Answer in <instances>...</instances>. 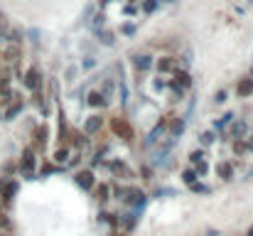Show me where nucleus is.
<instances>
[{"instance_id": "f257e3e1", "label": "nucleus", "mask_w": 253, "mask_h": 236, "mask_svg": "<svg viewBox=\"0 0 253 236\" xmlns=\"http://www.w3.org/2000/svg\"><path fill=\"white\" fill-rule=\"evenodd\" d=\"M111 131H113L121 140H126V143L133 140V128H130V123H128L126 118H111Z\"/></svg>"}, {"instance_id": "f03ea898", "label": "nucleus", "mask_w": 253, "mask_h": 236, "mask_svg": "<svg viewBox=\"0 0 253 236\" xmlns=\"http://www.w3.org/2000/svg\"><path fill=\"white\" fill-rule=\"evenodd\" d=\"M20 170H23V175H25V177H30V180H32V175H35V153H32V148H27V150L23 153Z\"/></svg>"}, {"instance_id": "7ed1b4c3", "label": "nucleus", "mask_w": 253, "mask_h": 236, "mask_svg": "<svg viewBox=\"0 0 253 236\" xmlns=\"http://www.w3.org/2000/svg\"><path fill=\"white\" fill-rule=\"evenodd\" d=\"M76 184L81 187V189H91L94 184H96V180H94V172L91 170H81V172H76Z\"/></svg>"}, {"instance_id": "20e7f679", "label": "nucleus", "mask_w": 253, "mask_h": 236, "mask_svg": "<svg viewBox=\"0 0 253 236\" xmlns=\"http://www.w3.org/2000/svg\"><path fill=\"white\" fill-rule=\"evenodd\" d=\"M25 86H27V89H32V91H40L42 79H40V72H37V69H30V72L25 74Z\"/></svg>"}, {"instance_id": "39448f33", "label": "nucleus", "mask_w": 253, "mask_h": 236, "mask_svg": "<svg viewBox=\"0 0 253 236\" xmlns=\"http://www.w3.org/2000/svg\"><path fill=\"white\" fill-rule=\"evenodd\" d=\"M108 167H111V172H113L116 177H123V180H126V177H133L130 167H128L126 162H121V160H113V162H111Z\"/></svg>"}, {"instance_id": "423d86ee", "label": "nucleus", "mask_w": 253, "mask_h": 236, "mask_svg": "<svg viewBox=\"0 0 253 236\" xmlns=\"http://www.w3.org/2000/svg\"><path fill=\"white\" fill-rule=\"evenodd\" d=\"M128 204H133V207H140L143 202H145V194L140 192V189H128L126 192V197H123Z\"/></svg>"}, {"instance_id": "0eeeda50", "label": "nucleus", "mask_w": 253, "mask_h": 236, "mask_svg": "<svg viewBox=\"0 0 253 236\" xmlns=\"http://www.w3.org/2000/svg\"><path fill=\"white\" fill-rule=\"evenodd\" d=\"M0 192H3V202L8 204V202H13V197H15V192H18V184H15V182H3Z\"/></svg>"}, {"instance_id": "6e6552de", "label": "nucleus", "mask_w": 253, "mask_h": 236, "mask_svg": "<svg viewBox=\"0 0 253 236\" xmlns=\"http://www.w3.org/2000/svg\"><path fill=\"white\" fill-rule=\"evenodd\" d=\"M182 131H184V123H182L179 118H170V123H167V133H170V138L182 135Z\"/></svg>"}, {"instance_id": "1a4fd4ad", "label": "nucleus", "mask_w": 253, "mask_h": 236, "mask_svg": "<svg viewBox=\"0 0 253 236\" xmlns=\"http://www.w3.org/2000/svg\"><path fill=\"white\" fill-rule=\"evenodd\" d=\"M101 123H103V118H101V116H91V118L86 121V126H84V133H89V135H91V133H96V131L101 128Z\"/></svg>"}, {"instance_id": "9d476101", "label": "nucleus", "mask_w": 253, "mask_h": 236, "mask_svg": "<svg viewBox=\"0 0 253 236\" xmlns=\"http://www.w3.org/2000/svg\"><path fill=\"white\" fill-rule=\"evenodd\" d=\"M133 64H135L140 72H145V69H150V67H152V59H150L148 54H138V57H133Z\"/></svg>"}, {"instance_id": "9b49d317", "label": "nucleus", "mask_w": 253, "mask_h": 236, "mask_svg": "<svg viewBox=\"0 0 253 236\" xmlns=\"http://www.w3.org/2000/svg\"><path fill=\"white\" fill-rule=\"evenodd\" d=\"M216 172H219L221 180H231V175H233V165H228V162H219Z\"/></svg>"}, {"instance_id": "f8f14e48", "label": "nucleus", "mask_w": 253, "mask_h": 236, "mask_svg": "<svg viewBox=\"0 0 253 236\" xmlns=\"http://www.w3.org/2000/svg\"><path fill=\"white\" fill-rule=\"evenodd\" d=\"M236 91H238V96H251L253 94V79H243Z\"/></svg>"}, {"instance_id": "ddd939ff", "label": "nucleus", "mask_w": 253, "mask_h": 236, "mask_svg": "<svg viewBox=\"0 0 253 236\" xmlns=\"http://www.w3.org/2000/svg\"><path fill=\"white\" fill-rule=\"evenodd\" d=\"M20 108H23V101H20V96H15V106H10V111L5 113V118H10V121H13V118L20 113Z\"/></svg>"}, {"instance_id": "4468645a", "label": "nucleus", "mask_w": 253, "mask_h": 236, "mask_svg": "<svg viewBox=\"0 0 253 236\" xmlns=\"http://www.w3.org/2000/svg\"><path fill=\"white\" fill-rule=\"evenodd\" d=\"M177 84H179L182 89L192 86V79H189V74H187V72H177Z\"/></svg>"}, {"instance_id": "2eb2a0df", "label": "nucleus", "mask_w": 253, "mask_h": 236, "mask_svg": "<svg viewBox=\"0 0 253 236\" xmlns=\"http://www.w3.org/2000/svg\"><path fill=\"white\" fill-rule=\"evenodd\" d=\"M5 59H8V62H18V59H20V50H18V47H8V50H5Z\"/></svg>"}, {"instance_id": "dca6fc26", "label": "nucleus", "mask_w": 253, "mask_h": 236, "mask_svg": "<svg viewBox=\"0 0 253 236\" xmlns=\"http://www.w3.org/2000/svg\"><path fill=\"white\" fill-rule=\"evenodd\" d=\"M89 104H91V106H103L106 101H103V96H101V94L91 91V94H89Z\"/></svg>"}, {"instance_id": "f3484780", "label": "nucleus", "mask_w": 253, "mask_h": 236, "mask_svg": "<svg viewBox=\"0 0 253 236\" xmlns=\"http://www.w3.org/2000/svg\"><path fill=\"white\" fill-rule=\"evenodd\" d=\"M157 69H160V72H170V69H172V59H170V57H162V59L157 62Z\"/></svg>"}, {"instance_id": "a211bd4d", "label": "nucleus", "mask_w": 253, "mask_h": 236, "mask_svg": "<svg viewBox=\"0 0 253 236\" xmlns=\"http://www.w3.org/2000/svg\"><path fill=\"white\" fill-rule=\"evenodd\" d=\"M182 180H184L187 184H194V182H197V172H194V170H184V172H182Z\"/></svg>"}, {"instance_id": "6ab92c4d", "label": "nucleus", "mask_w": 253, "mask_h": 236, "mask_svg": "<svg viewBox=\"0 0 253 236\" xmlns=\"http://www.w3.org/2000/svg\"><path fill=\"white\" fill-rule=\"evenodd\" d=\"M96 199H99V202H106V199H108V187H106V184L96 187Z\"/></svg>"}, {"instance_id": "aec40b11", "label": "nucleus", "mask_w": 253, "mask_h": 236, "mask_svg": "<svg viewBox=\"0 0 253 236\" xmlns=\"http://www.w3.org/2000/svg\"><path fill=\"white\" fill-rule=\"evenodd\" d=\"M47 143V128H37V145H45Z\"/></svg>"}, {"instance_id": "412c9836", "label": "nucleus", "mask_w": 253, "mask_h": 236, "mask_svg": "<svg viewBox=\"0 0 253 236\" xmlns=\"http://www.w3.org/2000/svg\"><path fill=\"white\" fill-rule=\"evenodd\" d=\"M69 138H72V143H74V145H84V135H81L79 131H72V133H69Z\"/></svg>"}, {"instance_id": "4be33fe9", "label": "nucleus", "mask_w": 253, "mask_h": 236, "mask_svg": "<svg viewBox=\"0 0 253 236\" xmlns=\"http://www.w3.org/2000/svg\"><path fill=\"white\" fill-rule=\"evenodd\" d=\"M135 221H138V219H135V214H126V216H123V226H126V229H133V226H135Z\"/></svg>"}, {"instance_id": "5701e85b", "label": "nucleus", "mask_w": 253, "mask_h": 236, "mask_svg": "<svg viewBox=\"0 0 253 236\" xmlns=\"http://www.w3.org/2000/svg\"><path fill=\"white\" fill-rule=\"evenodd\" d=\"M99 37H101L103 45H113V32H101V30H99Z\"/></svg>"}, {"instance_id": "b1692460", "label": "nucleus", "mask_w": 253, "mask_h": 236, "mask_svg": "<svg viewBox=\"0 0 253 236\" xmlns=\"http://www.w3.org/2000/svg\"><path fill=\"white\" fill-rule=\"evenodd\" d=\"M54 160H59V162H67V160H69V150H67V148H62V150H57V155H54Z\"/></svg>"}, {"instance_id": "393cba45", "label": "nucleus", "mask_w": 253, "mask_h": 236, "mask_svg": "<svg viewBox=\"0 0 253 236\" xmlns=\"http://www.w3.org/2000/svg\"><path fill=\"white\" fill-rule=\"evenodd\" d=\"M202 160H204V153H202V150H194V153L189 155V162H192V165H197V162H202Z\"/></svg>"}, {"instance_id": "a878e982", "label": "nucleus", "mask_w": 253, "mask_h": 236, "mask_svg": "<svg viewBox=\"0 0 253 236\" xmlns=\"http://www.w3.org/2000/svg\"><path fill=\"white\" fill-rule=\"evenodd\" d=\"M143 10H145V13H155V10H157V0H145Z\"/></svg>"}, {"instance_id": "bb28decb", "label": "nucleus", "mask_w": 253, "mask_h": 236, "mask_svg": "<svg viewBox=\"0 0 253 236\" xmlns=\"http://www.w3.org/2000/svg\"><path fill=\"white\" fill-rule=\"evenodd\" d=\"M233 153H236V155H243V153H246V143H243V140H236V143H233Z\"/></svg>"}, {"instance_id": "cd10ccee", "label": "nucleus", "mask_w": 253, "mask_h": 236, "mask_svg": "<svg viewBox=\"0 0 253 236\" xmlns=\"http://www.w3.org/2000/svg\"><path fill=\"white\" fill-rule=\"evenodd\" d=\"M199 140H202L204 145H211V143H214V133H202V135H199Z\"/></svg>"}, {"instance_id": "c85d7f7f", "label": "nucleus", "mask_w": 253, "mask_h": 236, "mask_svg": "<svg viewBox=\"0 0 253 236\" xmlns=\"http://www.w3.org/2000/svg\"><path fill=\"white\" fill-rule=\"evenodd\" d=\"M206 170H209V165H206L204 160H202V162H197V172H199V175H206Z\"/></svg>"}, {"instance_id": "c756f323", "label": "nucleus", "mask_w": 253, "mask_h": 236, "mask_svg": "<svg viewBox=\"0 0 253 236\" xmlns=\"http://www.w3.org/2000/svg\"><path fill=\"white\" fill-rule=\"evenodd\" d=\"M103 20H106L103 15H96V20H94V30H99V27L103 25Z\"/></svg>"}, {"instance_id": "7c9ffc66", "label": "nucleus", "mask_w": 253, "mask_h": 236, "mask_svg": "<svg viewBox=\"0 0 253 236\" xmlns=\"http://www.w3.org/2000/svg\"><path fill=\"white\" fill-rule=\"evenodd\" d=\"M243 133V123H238V126H233V135H241Z\"/></svg>"}, {"instance_id": "2f4dec72", "label": "nucleus", "mask_w": 253, "mask_h": 236, "mask_svg": "<svg viewBox=\"0 0 253 236\" xmlns=\"http://www.w3.org/2000/svg\"><path fill=\"white\" fill-rule=\"evenodd\" d=\"M246 150H251V153H253V135L246 140Z\"/></svg>"}, {"instance_id": "473e14b6", "label": "nucleus", "mask_w": 253, "mask_h": 236, "mask_svg": "<svg viewBox=\"0 0 253 236\" xmlns=\"http://www.w3.org/2000/svg\"><path fill=\"white\" fill-rule=\"evenodd\" d=\"M246 236H253V226H251V229H248V234H246Z\"/></svg>"}, {"instance_id": "72a5a7b5", "label": "nucleus", "mask_w": 253, "mask_h": 236, "mask_svg": "<svg viewBox=\"0 0 253 236\" xmlns=\"http://www.w3.org/2000/svg\"><path fill=\"white\" fill-rule=\"evenodd\" d=\"M99 3H101V5H106V3H108V0H99Z\"/></svg>"}]
</instances>
